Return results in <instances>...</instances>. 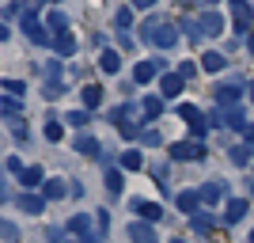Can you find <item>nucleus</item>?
Wrapping results in <instances>:
<instances>
[{"label":"nucleus","instance_id":"10","mask_svg":"<svg viewBox=\"0 0 254 243\" xmlns=\"http://www.w3.org/2000/svg\"><path fill=\"white\" fill-rule=\"evenodd\" d=\"M243 217H247V201L243 198H232V201H228V209H224V221H228V224H239Z\"/></svg>","mask_w":254,"mask_h":243},{"label":"nucleus","instance_id":"42","mask_svg":"<svg viewBox=\"0 0 254 243\" xmlns=\"http://www.w3.org/2000/svg\"><path fill=\"white\" fill-rule=\"evenodd\" d=\"M140 141H144V145H159V133H156V129H144V133H140Z\"/></svg>","mask_w":254,"mask_h":243},{"label":"nucleus","instance_id":"13","mask_svg":"<svg viewBox=\"0 0 254 243\" xmlns=\"http://www.w3.org/2000/svg\"><path fill=\"white\" fill-rule=\"evenodd\" d=\"M220 198H224V182H205L201 186V201L205 205H216Z\"/></svg>","mask_w":254,"mask_h":243},{"label":"nucleus","instance_id":"36","mask_svg":"<svg viewBox=\"0 0 254 243\" xmlns=\"http://www.w3.org/2000/svg\"><path fill=\"white\" fill-rule=\"evenodd\" d=\"M64 95V87L57 84V80H53V84H46V99H61Z\"/></svg>","mask_w":254,"mask_h":243},{"label":"nucleus","instance_id":"6","mask_svg":"<svg viewBox=\"0 0 254 243\" xmlns=\"http://www.w3.org/2000/svg\"><path fill=\"white\" fill-rule=\"evenodd\" d=\"M182 80L186 76L182 73H163V80H159V91H163V99H175L182 91Z\"/></svg>","mask_w":254,"mask_h":243},{"label":"nucleus","instance_id":"7","mask_svg":"<svg viewBox=\"0 0 254 243\" xmlns=\"http://www.w3.org/2000/svg\"><path fill=\"white\" fill-rule=\"evenodd\" d=\"M15 209H23V213H42L46 209V198H38V194H19V198H15Z\"/></svg>","mask_w":254,"mask_h":243},{"label":"nucleus","instance_id":"26","mask_svg":"<svg viewBox=\"0 0 254 243\" xmlns=\"http://www.w3.org/2000/svg\"><path fill=\"white\" fill-rule=\"evenodd\" d=\"M247 160H251V148H247V145H235V148H232V163H239V167H243Z\"/></svg>","mask_w":254,"mask_h":243},{"label":"nucleus","instance_id":"22","mask_svg":"<svg viewBox=\"0 0 254 243\" xmlns=\"http://www.w3.org/2000/svg\"><path fill=\"white\" fill-rule=\"evenodd\" d=\"M140 163H144L140 152H126V156H122V167H126V171H140Z\"/></svg>","mask_w":254,"mask_h":243},{"label":"nucleus","instance_id":"48","mask_svg":"<svg viewBox=\"0 0 254 243\" xmlns=\"http://www.w3.org/2000/svg\"><path fill=\"white\" fill-rule=\"evenodd\" d=\"M205 4H212V0H205Z\"/></svg>","mask_w":254,"mask_h":243},{"label":"nucleus","instance_id":"21","mask_svg":"<svg viewBox=\"0 0 254 243\" xmlns=\"http://www.w3.org/2000/svg\"><path fill=\"white\" fill-rule=\"evenodd\" d=\"M68 228H72L76 236H87V232H91V224H87V217H84V213H76L72 221H68Z\"/></svg>","mask_w":254,"mask_h":243},{"label":"nucleus","instance_id":"9","mask_svg":"<svg viewBox=\"0 0 254 243\" xmlns=\"http://www.w3.org/2000/svg\"><path fill=\"white\" fill-rule=\"evenodd\" d=\"M133 213H140V221H152V224L163 217V209H159L156 201H133Z\"/></svg>","mask_w":254,"mask_h":243},{"label":"nucleus","instance_id":"25","mask_svg":"<svg viewBox=\"0 0 254 243\" xmlns=\"http://www.w3.org/2000/svg\"><path fill=\"white\" fill-rule=\"evenodd\" d=\"M114 23H118V27H122V31H126V27H133V4L118 11V15H114Z\"/></svg>","mask_w":254,"mask_h":243},{"label":"nucleus","instance_id":"27","mask_svg":"<svg viewBox=\"0 0 254 243\" xmlns=\"http://www.w3.org/2000/svg\"><path fill=\"white\" fill-rule=\"evenodd\" d=\"M61 137H64L61 122H46V141H61Z\"/></svg>","mask_w":254,"mask_h":243},{"label":"nucleus","instance_id":"47","mask_svg":"<svg viewBox=\"0 0 254 243\" xmlns=\"http://www.w3.org/2000/svg\"><path fill=\"white\" fill-rule=\"evenodd\" d=\"M251 243H254V232H251Z\"/></svg>","mask_w":254,"mask_h":243},{"label":"nucleus","instance_id":"8","mask_svg":"<svg viewBox=\"0 0 254 243\" xmlns=\"http://www.w3.org/2000/svg\"><path fill=\"white\" fill-rule=\"evenodd\" d=\"M197 23H201L205 34H224V15H220V11H205Z\"/></svg>","mask_w":254,"mask_h":243},{"label":"nucleus","instance_id":"33","mask_svg":"<svg viewBox=\"0 0 254 243\" xmlns=\"http://www.w3.org/2000/svg\"><path fill=\"white\" fill-rule=\"evenodd\" d=\"M42 76H46V80H50V84H53V80L61 76V61H50V65H46V69H42Z\"/></svg>","mask_w":254,"mask_h":243},{"label":"nucleus","instance_id":"29","mask_svg":"<svg viewBox=\"0 0 254 243\" xmlns=\"http://www.w3.org/2000/svg\"><path fill=\"white\" fill-rule=\"evenodd\" d=\"M0 236H4V243H19V232H15V224H11V221H4Z\"/></svg>","mask_w":254,"mask_h":243},{"label":"nucleus","instance_id":"14","mask_svg":"<svg viewBox=\"0 0 254 243\" xmlns=\"http://www.w3.org/2000/svg\"><path fill=\"white\" fill-rule=\"evenodd\" d=\"M64 194H68V186H64L61 179H50V182L42 186V198H46V201H57V198H64Z\"/></svg>","mask_w":254,"mask_h":243},{"label":"nucleus","instance_id":"45","mask_svg":"<svg viewBox=\"0 0 254 243\" xmlns=\"http://www.w3.org/2000/svg\"><path fill=\"white\" fill-rule=\"evenodd\" d=\"M247 50H251V53H254V34H251V38H247Z\"/></svg>","mask_w":254,"mask_h":243},{"label":"nucleus","instance_id":"2","mask_svg":"<svg viewBox=\"0 0 254 243\" xmlns=\"http://www.w3.org/2000/svg\"><path fill=\"white\" fill-rule=\"evenodd\" d=\"M171 156L190 163V160H201L205 156V145H201V141H179V145H171Z\"/></svg>","mask_w":254,"mask_h":243},{"label":"nucleus","instance_id":"32","mask_svg":"<svg viewBox=\"0 0 254 243\" xmlns=\"http://www.w3.org/2000/svg\"><path fill=\"white\" fill-rule=\"evenodd\" d=\"M4 91H8V95H15V99H19L23 91H27V87H23V80H4Z\"/></svg>","mask_w":254,"mask_h":243},{"label":"nucleus","instance_id":"16","mask_svg":"<svg viewBox=\"0 0 254 243\" xmlns=\"http://www.w3.org/2000/svg\"><path fill=\"white\" fill-rule=\"evenodd\" d=\"M201 69H205V73H220V69H224V53L209 50V53L201 57Z\"/></svg>","mask_w":254,"mask_h":243},{"label":"nucleus","instance_id":"41","mask_svg":"<svg viewBox=\"0 0 254 243\" xmlns=\"http://www.w3.org/2000/svg\"><path fill=\"white\" fill-rule=\"evenodd\" d=\"M179 73H182V76H186V80H190V76H193V73H197V65H193V61H182V65H179Z\"/></svg>","mask_w":254,"mask_h":243},{"label":"nucleus","instance_id":"46","mask_svg":"<svg viewBox=\"0 0 254 243\" xmlns=\"http://www.w3.org/2000/svg\"><path fill=\"white\" fill-rule=\"evenodd\" d=\"M251 99H254V84H251Z\"/></svg>","mask_w":254,"mask_h":243},{"label":"nucleus","instance_id":"43","mask_svg":"<svg viewBox=\"0 0 254 243\" xmlns=\"http://www.w3.org/2000/svg\"><path fill=\"white\" fill-rule=\"evenodd\" d=\"M129 4H133V8H140V11H148L152 4H156V0H129Z\"/></svg>","mask_w":254,"mask_h":243},{"label":"nucleus","instance_id":"44","mask_svg":"<svg viewBox=\"0 0 254 243\" xmlns=\"http://www.w3.org/2000/svg\"><path fill=\"white\" fill-rule=\"evenodd\" d=\"M80 243H99V236H91V232H87V236H80Z\"/></svg>","mask_w":254,"mask_h":243},{"label":"nucleus","instance_id":"11","mask_svg":"<svg viewBox=\"0 0 254 243\" xmlns=\"http://www.w3.org/2000/svg\"><path fill=\"white\" fill-rule=\"evenodd\" d=\"M80 99H84V110H95V106L103 103V87H99V84H84Z\"/></svg>","mask_w":254,"mask_h":243},{"label":"nucleus","instance_id":"37","mask_svg":"<svg viewBox=\"0 0 254 243\" xmlns=\"http://www.w3.org/2000/svg\"><path fill=\"white\" fill-rule=\"evenodd\" d=\"M15 110H19V103H11V95H8V99H4V118L11 122V118H15Z\"/></svg>","mask_w":254,"mask_h":243},{"label":"nucleus","instance_id":"15","mask_svg":"<svg viewBox=\"0 0 254 243\" xmlns=\"http://www.w3.org/2000/svg\"><path fill=\"white\" fill-rule=\"evenodd\" d=\"M99 69H103V73H110V76H114L118 69H122V57H118L114 50H103V57H99Z\"/></svg>","mask_w":254,"mask_h":243},{"label":"nucleus","instance_id":"18","mask_svg":"<svg viewBox=\"0 0 254 243\" xmlns=\"http://www.w3.org/2000/svg\"><path fill=\"white\" fill-rule=\"evenodd\" d=\"M53 46H57V53H76V38L68 31H57V38H53Z\"/></svg>","mask_w":254,"mask_h":243},{"label":"nucleus","instance_id":"39","mask_svg":"<svg viewBox=\"0 0 254 243\" xmlns=\"http://www.w3.org/2000/svg\"><path fill=\"white\" fill-rule=\"evenodd\" d=\"M46 240H50V243H68V240H64V232H61V228H50V232H46Z\"/></svg>","mask_w":254,"mask_h":243},{"label":"nucleus","instance_id":"34","mask_svg":"<svg viewBox=\"0 0 254 243\" xmlns=\"http://www.w3.org/2000/svg\"><path fill=\"white\" fill-rule=\"evenodd\" d=\"M64 122H68V126H87V110H72Z\"/></svg>","mask_w":254,"mask_h":243},{"label":"nucleus","instance_id":"1","mask_svg":"<svg viewBox=\"0 0 254 243\" xmlns=\"http://www.w3.org/2000/svg\"><path fill=\"white\" fill-rule=\"evenodd\" d=\"M140 38H144V42H152V46H159V50H171V46L179 42L175 27H171V23H163V19H148L144 27H140Z\"/></svg>","mask_w":254,"mask_h":243},{"label":"nucleus","instance_id":"40","mask_svg":"<svg viewBox=\"0 0 254 243\" xmlns=\"http://www.w3.org/2000/svg\"><path fill=\"white\" fill-rule=\"evenodd\" d=\"M193 228H197V232H209L212 221H209V217H193Z\"/></svg>","mask_w":254,"mask_h":243},{"label":"nucleus","instance_id":"3","mask_svg":"<svg viewBox=\"0 0 254 243\" xmlns=\"http://www.w3.org/2000/svg\"><path fill=\"white\" fill-rule=\"evenodd\" d=\"M167 69V61H159V57H152V61H140L137 69H133V84H148L156 73H163Z\"/></svg>","mask_w":254,"mask_h":243},{"label":"nucleus","instance_id":"12","mask_svg":"<svg viewBox=\"0 0 254 243\" xmlns=\"http://www.w3.org/2000/svg\"><path fill=\"white\" fill-rule=\"evenodd\" d=\"M197 205H201V190H182L179 194V209L182 213H193Z\"/></svg>","mask_w":254,"mask_h":243},{"label":"nucleus","instance_id":"17","mask_svg":"<svg viewBox=\"0 0 254 243\" xmlns=\"http://www.w3.org/2000/svg\"><path fill=\"white\" fill-rule=\"evenodd\" d=\"M235 99H239V87H235V84H224V87H216V103H220V106H232Z\"/></svg>","mask_w":254,"mask_h":243},{"label":"nucleus","instance_id":"24","mask_svg":"<svg viewBox=\"0 0 254 243\" xmlns=\"http://www.w3.org/2000/svg\"><path fill=\"white\" fill-rule=\"evenodd\" d=\"M106 190L122 194V171H106Z\"/></svg>","mask_w":254,"mask_h":243},{"label":"nucleus","instance_id":"30","mask_svg":"<svg viewBox=\"0 0 254 243\" xmlns=\"http://www.w3.org/2000/svg\"><path fill=\"white\" fill-rule=\"evenodd\" d=\"M23 31L31 34V38H34V34H38V31H42V27H38V19H34L31 11H27V15H23Z\"/></svg>","mask_w":254,"mask_h":243},{"label":"nucleus","instance_id":"23","mask_svg":"<svg viewBox=\"0 0 254 243\" xmlns=\"http://www.w3.org/2000/svg\"><path fill=\"white\" fill-rule=\"evenodd\" d=\"M19 179H23V186H38V182H42V167H27Z\"/></svg>","mask_w":254,"mask_h":243},{"label":"nucleus","instance_id":"31","mask_svg":"<svg viewBox=\"0 0 254 243\" xmlns=\"http://www.w3.org/2000/svg\"><path fill=\"white\" fill-rule=\"evenodd\" d=\"M50 27H53V31H64V27H68L64 11H50Z\"/></svg>","mask_w":254,"mask_h":243},{"label":"nucleus","instance_id":"5","mask_svg":"<svg viewBox=\"0 0 254 243\" xmlns=\"http://www.w3.org/2000/svg\"><path fill=\"white\" fill-rule=\"evenodd\" d=\"M129 240H133V243H156V228H152V221H133V224H129Z\"/></svg>","mask_w":254,"mask_h":243},{"label":"nucleus","instance_id":"19","mask_svg":"<svg viewBox=\"0 0 254 243\" xmlns=\"http://www.w3.org/2000/svg\"><path fill=\"white\" fill-rule=\"evenodd\" d=\"M140 110H144V118H159V114H163V99H159V95H148L144 103H140Z\"/></svg>","mask_w":254,"mask_h":243},{"label":"nucleus","instance_id":"35","mask_svg":"<svg viewBox=\"0 0 254 243\" xmlns=\"http://www.w3.org/2000/svg\"><path fill=\"white\" fill-rule=\"evenodd\" d=\"M118 133H122L126 141H133V137H137V126H133V122H122V126H118Z\"/></svg>","mask_w":254,"mask_h":243},{"label":"nucleus","instance_id":"4","mask_svg":"<svg viewBox=\"0 0 254 243\" xmlns=\"http://www.w3.org/2000/svg\"><path fill=\"white\" fill-rule=\"evenodd\" d=\"M179 114L186 118V126H190L193 133H197V137H201V133H205V126H209V122H205V114H201V110H197V106L182 103V106H179Z\"/></svg>","mask_w":254,"mask_h":243},{"label":"nucleus","instance_id":"49","mask_svg":"<svg viewBox=\"0 0 254 243\" xmlns=\"http://www.w3.org/2000/svg\"><path fill=\"white\" fill-rule=\"evenodd\" d=\"M175 243H182V240H175Z\"/></svg>","mask_w":254,"mask_h":243},{"label":"nucleus","instance_id":"38","mask_svg":"<svg viewBox=\"0 0 254 243\" xmlns=\"http://www.w3.org/2000/svg\"><path fill=\"white\" fill-rule=\"evenodd\" d=\"M8 171H11V175H23V171H27V167H23V163H19V156H8Z\"/></svg>","mask_w":254,"mask_h":243},{"label":"nucleus","instance_id":"20","mask_svg":"<svg viewBox=\"0 0 254 243\" xmlns=\"http://www.w3.org/2000/svg\"><path fill=\"white\" fill-rule=\"evenodd\" d=\"M76 152H84V156H99V141L95 137H76Z\"/></svg>","mask_w":254,"mask_h":243},{"label":"nucleus","instance_id":"28","mask_svg":"<svg viewBox=\"0 0 254 243\" xmlns=\"http://www.w3.org/2000/svg\"><path fill=\"white\" fill-rule=\"evenodd\" d=\"M224 118H228V126H232V129H247V118L239 114V110H228Z\"/></svg>","mask_w":254,"mask_h":243}]
</instances>
